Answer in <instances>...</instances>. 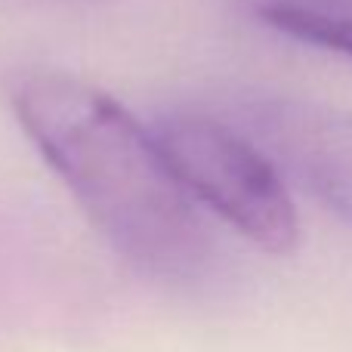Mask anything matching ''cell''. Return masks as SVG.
Listing matches in <instances>:
<instances>
[{"mask_svg": "<svg viewBox=\"0 0 352 352\" xmlns=\"http://www.w3.org/2000/svg\"><path fill=\"white\" fill-rule=\"evenodd\" d=\"M256 22L278 31L300 19H328V22H352V0H229Z\"/></svg>", "mask_w": 352, "mask_h": 352, "instance_id": "277c9868", "label": "cell"}, {"mask_svg": "<svg viewBox=\"0 0 352 352\" xmlns=\"http://www.w3.org/2000/svg\"><path fill=\"white\" fill-rule=\"evenodd\" d=\"M6 99L34 148L105 241L140 272L188 281L210 235L152 133L109 93L59 72H16Z\"/></svg>", "mask_w": 352, "mask_h": 352, "instance_id": "6da1fadb", "label": "cell"}, {"mask_svg": "<svg viewBox=\"0 0 352 352\" xmlns=\"http://www.w3.org/2000/svg\"><path fill=\"white\" fill-rule=\"evenodd\" d=\"M248 127L316 201L352 226V115L312 99H260Z\"/></svg>", "mask_w": 352, "mask_h": 352, "instance_id": "3957f363", "label": "cell"}, {"mask_svg": "<svg viewBox=\"0 0 352 352\" xmlns=\"http://www.w3.org/2000/svg\"><path fill=\"white\" fill-rule=\"evenodd\" d=\"M281 34L297 37L303 43H316L322 50H334V53L352 59V22H328V19H300V22L281 25Z\"/></svg>", "mask_w": 352, "mask_h": 352, "instance_id": "5b68a950", "label": "cell"}, {"mask_svg": "<svg viewBox=\"0 0 352 352\" xmlns=\"http://www.w3.org/2000/svg\"><path fill=\"white\" fill-rule=\"evenodd\" d=\"M155 142L186 195L272 256L300 244V219L278 167L244 133L210 118H170Z\"/></svg>", "mask_w": 352, "mask_h": 352, "instance_id": "7a4b0ae2", "label": "cell"}]
</instances>
